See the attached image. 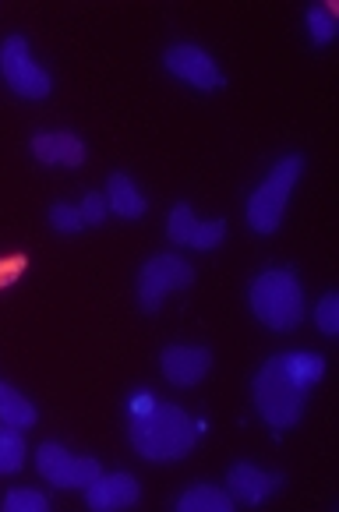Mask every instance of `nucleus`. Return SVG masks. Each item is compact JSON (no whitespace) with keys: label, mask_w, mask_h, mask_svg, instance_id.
<instances>
[{"label":"nucleus","mask_w":339,"mask_h":512,"mask_svg":"<svg viewBox=\"0 0 339 512\" xmlns=\"http://www.w3.org/2000/svg\"><path fill=\"white\" fill-rule=\"evenodd\" d=\"M205 431V421H195L177 403L156 400L145 414L128 417L131 449L149 463H177L195 449L198 435Z\"/></svg>","instance_id":"f257e3e1"},{"label":"nucleus","mask_w":339,"mask_h":512,"mask_svg":"<svg viewBox=\"0 0 339 512\" xmlns=\"http://www.w3.org/2000/svg\"><path fill=\"white\" fill-rule=\"evenodd\" d=\"M248 308L265 329L272 332H294L308 315L304 287L294 269H265L251 279Z\"/></svg>","instance_id":"f03ea898"},{"label":"nucleus","mask_w":339,"mask_h":512,"mask_svg":"<svg viewBox=\"0 0 339 512\" xmlns=\"http://www.w3.org/2000/svg\"><path fill=\"white\" fill-rule=\"evenodd\" d=\"M308 392L294 375H290L283 354L269 357L258 368L255 382H251V396H255V410L272 431H290L297 428V421L304 417V403Z\"/></svg>","instance_id":"7ed1b4c3"},{"label":"nucleus","mask_w":339,"mask_h":512,"mask_svg":"<svg viewBox=\"0 0 339 512\" xmlns=\"http://www.w3.org/2000/svg\"><path fill=\"white\" fill-rule=\"evenodd\" d=\"M301 174H304V156H297V152H287V156H279L269 166L265 181L251 191L248 205H244V219H248V226L255 234L269 237L283 226L290 209V195H294Z\"/></svg>","instance_id":"20e7f679"},{"label":"nucleus","mask_w":339,"mask_h":512,"mask_svg":"<svg viewBox=\"0 0 339 512\" xmlns=\"http://www.w3.org/2000/svg\"><path fill=\"white\" fill-rule=\"evenodd\" d=\"M0 78L8 82V89L22 99H46L53 92V78L43 64L36 61L32 53L29 36L22 32H11L4 43H0Z\"/></svg>","instance_id":"39448f33"},{"label":"nucleus","mask_w":339,"mask_h":512,"mask_svg":"<svg viewBox=\"0 0 339 512\" xmlns=\"http://www.w3.org/2000/svg\"><path fill=\"white\" fill-rule=\"evenodd\" d=\"M32 463H36V474L43 477L50 488H61V491H85L103 474L96 456H75V452L61 442H43L32 452Z\"/></svg>","instance_id":"423d86ee"},{"label":"nucleus","mask_w":339,"mask_h":512,"mask_svg":"<svg viewBox=\"0 0 339 512\" xmlns=\"http://www.w3.org/2000/svg\"><path fill=\"white\" fill-rule=\"evenodd\" d=\"M191 283H195V269H191L188 258L163 251V255H152L149 262L142 265L135 294H138V304H142V311L156 315L159 304H163L166 297L181 294V290H188Z\"/></svg>","instance_id":"0eeeda50"},{"label":"nucleus","mask_w":339,"mask_h":512,"mask_svg":"<svg viewBox=\"0 0 339 512\" xmlns=\"http://www.w3.org/2000/svg\"><path fill=\"white\" fill-rule=\"evenodd\" d=\"M163 68L177 78V82L191 85L198 92H216L226 85V75L219 71L216 57L198 43H177L163 53Z\"/></svg>","instance_id":"6e6552de"},{"label":"nucleus","mask_w":339,"mask_h":512,"mask_svg":"<svg viewBox=\"0 0 339 512\" xmlns=\"http://www.w3.org/2000/svg\"><path fill=\"white\" fill-rule=\"evenodd\" d=\"M166 237L177 248L191 251H216L226 241V219H198L191 202H177L166 216Z\"/></svg>","instance_id":"1a4fd4ad"},{"label":"nucleus","mask_w":339,"mask_h":512,"mask_svg":"<svg viewBox=\"0 0 339 512\" xmlns=\"http://www.w3.org/2000/svg\"><path fill=\"white\" fill-rule=\"evenodd\" d=\"M82 495H85V509L92 512H124L142 502V484L128 470H113V474L103 470Z\"/></svg>","instance_id":"9d476101"},{"label":"nucleus","mask_w":339,"mask_h":512,"mask_svg":"<svg viewBox=\"0 0 339 512\" xmlns=\"http://www.w3.org/2000/svg\"><path fill=\"white\" fill-rule=\"evenodd\" d=\"M159 368L163 378L177 389H191V385L205 382L212 371V354L209 347H198V343H174L159 354Z\"/></svg>","instance_id":"9b49d317"},{"label":"nucleus","mask_w":339,"mask_h":512,"mask_svg":"<svg viewBox=\"0 0 339 512\" xmlns=\"http://www.w3.org/2000/svg\"><path fill=\"white\" fill-rule=\"evenodd\" d=\"M226 491L237 505H262L269 502L276 491H283V474H272V470L258 467V463H234L230 474H226Z\"/></svg>","instance_id":"f8f14e48"},{"label":"nucleus","mask_w":339,"mask_h":512,"mask_svg":"<svg viewBox=\"0 0 339 512\" xmlns=\"http://www.w3.org/2000/svg\"><path fill=\"white\" fill-rule=\"evenodd\" d=\"M29 149L46 166H82L89 159V149L75 131H39L32 135Z\"/></svg>","instance_id":"ddd939ff"},{"label":"nucleus","mask_w":339,"mask_h":512,"mask_svg":"<svg viewBox=\"0 0 339 512\" xmlns=\"http://www.w3.org/2000/svg\"><path fill=\"white\" fill-rule=\"evenodd\" d=\"M103 195H106L110 212H113V216H121V219H142L145 212H149V198H145V191L138 188L135 177L124 174V170L110 174Z\"/></svg>","instance_id":"4468645a"},{"label":"nucleus","mask_w":339,"mask_h":512,"mask_svg":"<svg viewBox=\"0 0 339 512\" xmlns=\"http://www.w3.org/2000/svg\"><path fill=\"white\" fill-rule=\"evenodd\" d=\"M177 512H234L237 502L230 498V491L219 488V484L209 481H195L174 498Z\"/></svg>","instance_id":"2eb2a0df"},{"label":"nucleus","mask_w":339,"mask_h":512,"mask_svg":"<svg viewBox=\"0 0 339 512\" xmlns=\"http://www.w3.org/2000/svg\"><path fill=\"white\" fill-rule=\"evenodd\" d=\"M36 421H39L36 403L11 382H0V424H8L15 431H32Z\"/></svg>","instance_id":"dca6fc26"},{"label":"nucleus","mask_w":339,"mask_h":512,"mask_svg":"<svg viewBox=\"0 0 339 512\" xmlns=\"http://www.w3.org/2000/svg\"><path fill=\"white\" fill-rule=\"evenodd\" d=\"M304 29H308L311 46H329L339 32V18L336 8H332V0H322V4H311L304 11Z\"/></svg>","instance_id":"f3484780"},{"label":"nucleus","mask_w":339,"mask_h":512,"mask_svg":"<svg viewBox=\"0 0 339 512\" xmlns=\"http://www.w3.org/2000/svg\"><path fill=\"white\" fill-rule=\"evenodd\" d=\"M29 463V445H25V431H15L8 424H0V477H11L25 470Z\"/></svg>","instance_id":"a211bd4d"},{"label":"nucleus","mask_w":339,"mask_h":512,"mask_svg":"<svg viewBox=\"0 0 339 512\" xmlns=\"http://www.w3.org/2000/svg\"><path fill=\"white\" fill-rule=\"evenodd\" d=\"M283 361H287L290 375H294L304 389H315L325 378V357L315 354V350H290V354H283Z\"/></svg>","instance_id":"6ab92c4d"},{"label":"nucleus","mask_w":339,"mask_h":512,"mask_svg":"<svg viewBox=\"0 0 339 512\" xmlns=\"http://www.w3.org/2000/svg\"><path fill=\"white\" fill-rule=\"evenodd\" d=\"M4 512H50V498L36 488H11L0 502Z\"/></svg>","instance_id":"aec40b11"},{"label":"nucleus","mask_w":339,"mask_h":512,"mask_svg":"<svg viewBox=\"0 0 339 512\" xmlns=\"http://www.w3.org/2000/svg\"><path fill=\"white\" fill-rule=\"evenodd\" d=\"M46 219H50L53 230H57V234H64V237H75V234H82V230H85L82 212H78V205H68V202L50 205V212H46Z\"/></svg>","instance_id":"412c9836"},{"label":"nucleus","mask_w":339,"mask_h":512,"mask_svg":"<svg viewBox=\"0 0 339 512\" xmlns=\"http://www.w3.org/2000/svg\"><path fill=\"white\" fill-rule=\"evenodd\" d=\"M315 325L322 336H339V294L336 290H329V294H322V301L315 304Z\"/></svg>","instance_id":"4be33fe9"},{"label":"nucleus","mask_w":339,"mask_h":512,"mask_svg":"<svg viewBox=\"0 0 339 512\" xmlns=\"http://www.w3.org/2000/svg\"><path fill=\"white\" fill-rule=\"evenodd\" d=\"M78 212H82V223L85 226H103L106 216H110V205H106L103 191H89V195L78 202Z\"/></svg>","instance_id":"5701e85b"},{"label":"nucleus","mask_w":339,"mask_h":512,"mask_svg":"<svg viewBox=\"0 0 339 512\" xmlns=\"http://www.w3.org/2000/svg\"><path fill=\"white\" fill-rule=\"evenodd\" d=\"M25 272V258L22 255H11V258H0V287H11L18 276Z\"/></svg>","instance_id":"b1692460"}]
</instances>
